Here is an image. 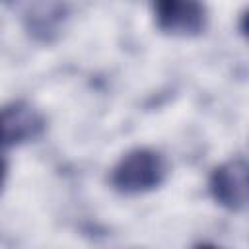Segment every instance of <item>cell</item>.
<instances>
[{
  "instance_id": "4",
  "label": "cell",
  "mask_w": 249,
  "mask_h": 249,
  "mask_svg": "<svg viewBox=\"0 0 249 249\" xmlns=\"http://www.w3.org/2000/svg\"><path fill=\"white\" fill-rule=\"evenodd\" d=\"M2 124L6 146H19L31 142L39 138L45 130L43 115L25 101H14L6 105L2 111Z\"/></svg>"
},
{
  "instance_id": "1",
  "label": "cell",
  "mask_w": 249,
  "mask_h": 249,
  "mask_svg": "<svg viewBox=\"0 0 249 249\" xmlns=\"http://www.w3.org/2000/svg\"><path fill=\"white\" fill-rule=\"evenodd\" d=\"M167 177L165 158L150 148L126 152L111 169L109 183L121 195H142L158 189Z\"/></svg>"
},
{
  "instance_id": "5",
  "label": "cell",
  "mask_w": 249,
  "mask_h": 249,
  "mask_svg": "<svg viewBox=\"0 0 249 249\" xmlns=\"http://www.w3.org/2000/svg\"><path fill=\"white\" fill-rule=\"evenodd\" d=\"M66 10L64 4L58 0H47L35 6L29 14V31L43 41H51L53 35L58 33L60 23L64 21Z\"/></svg>"
},
{
  "instance_id": "6",
  "label": "cell",
  "mask_w": 249,
  "mask_h": 249,
  "mask_svg": "<svg viewBox=\"0 0 249 249\" xmlns=\"http://www.w3.org/2000/svg\"><path fill=\"white\" fill-rule=\"evenodd\" d=\"M239 25H241V31H243V35L249 39V10L241 16V21H239Z\"/></svg>"
},
{
  "instance_id": "2",
  "label": "cell",
  "mask_w": 249,
  "mask_h": 249,
  "mask_svg": "<svg viewBox=\"0 0 249 249\" xmlns=\"http://www.w3.org/2000/svg\"><path fill=\"white\" fill-rule=\"evenodd\" d=\"M160 31L171 37H196L206 29L208 10L204 0H152Z\"/></svg>"
},
{
  "instance_id": "3",
  "label": "cell",
  "mask_w": 249,
  "mask_h": 249,
  "mask_svg": "<svg viewBox=\"0 0 249 249\" xmlns=\"http://www.w3.org/2000/svg\"><path fill=\"white\" fill-rule=\"evenodd\" d=\"M212 198L226 210L239 212L249 206V163L245 160H230L218 165L208 181Z\"/></svg>"
}]
</instances>
